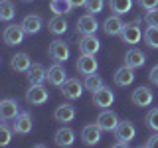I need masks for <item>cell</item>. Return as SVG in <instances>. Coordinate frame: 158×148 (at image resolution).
Here are the masks:
<instances>
[{"label": "cell", "instance_id": "obj_1", "mask_svg": "<svg viewBox=\"0 0 158 148\" xmlns=\"http://www.w3.org/2000/svg\"><path fill=\"white\" fill-rule=\"evenodd\" d=\"M140 20H135V22H131V24H125V28H123V32H121V39L125 43H128V46H135V43L140 42V38H142V30H140Z\"/></svg>", "mask_w": 158, "mask_h": 148}, {"label": "cell", "instance_id": "obj_24", "mask_svg": "<svg viewBox=\"0 0 158 148\" xmlns=\"http://www.w3.org/2000/svg\"><path fill=\"white\" fill-rule=\"evenodd\" d=\"M42 26H44V20L38 16V14H28L26 18L22 20V28H24V32L26 34H38L40 30H42Z\"/></svg>", "mask_w": 158, "mask_h": 148}, {"label": "cell", "instance_id": "obj_13", "mask_svg": "<svg viewBox=\"0 0 158 148\" xmlns=\"http://www.w3.org/2000/svg\"><path fill=\"white\" fill-rule=\"evenodd\" d=\"M99 28L97 20H95V14H85V16H81L77 20V34H81V36H89V34H95Z\"/></svg>", "mask_w": 158, "mask_h": 148}, {"label": "cell", "instance_id": "obj_22", "mask_svg": "<svg viewBox=\"0 0 158 148\" xmlns=\"http://www.w3.org/2000/svg\"><path fill=\"white\" fill-rule=\"evenodd\" d=\"M53 117H56L57 122L67 125V122H71L73 118H75V109H73V105H69V103H63V105H59V107L56 109Z\"/></svg>", "mask_w": 158, "mask_h": 148}, {"label": "cell", "instance_id": "obj_10", "mask_svg": "<svg viewBox=\"0 0 158 148\" xmlns=\"http://www.w3.org/2000/svg\"><path fill=\"white\" fill-rule=\"evenodd\" d=\"M32 126H34V121H32V117H30V113H20V115L14 118V126H12V130H14V134H20V136H24V134H28V132H32Z\"/></svg>", "mask_w": 158, "mask_h": 148}, {"label": "cell", "instance_id": "obj_25", "mask_svg": "<svg viewBox=\"0 0 158 148\" xmlns=\"http://www.w3.org/2000/svg\"><path fill=\"white\" fill-rule=\"evenodd\" d=\"M48 28H49L52 34L59 36V34L67 32V22H65V18H63L61 14H53V18H49V22H48Z\"/></svg>", "mask_w": 158, "mask_h": 148}, {"label": "cell", "instance_id": "obj_15", "mask_svg": "<svg viewBox=\"0 0 158 148\" xmlns=\"http://www.w3.org/2000/svg\"><path fill=\"white\" fill-rule=\"evenodd\" d=\"M48 81L52 83V85H56V87H61L63 83L67 81V71L63 69L61 63H53L52 67L48 69Z\"/></svg>", "mask_w": 158, "mask_h": 148}, {"label": "cell", "instance_id": "obj_27", "mask_svg": "<svg viewBox=\"0 0 158 148\" xmlns=\"http://www.w3.org/2000/svg\"><path fill=\"white\" fill-rule=\"evenodd\" d=\"M109 6H111V10H113L115 14L123 16V14L131 12V8H132V0H109Z\"/></svg>", "mask_w": 158, "mask_h": 148}, {"label": "cell", "instance_id": "obj_4", "mask_svg": "<svg viewBox=\"0 0 158 148\" xmlns=\"http://www.w3.org/2000/svg\"><path fill=\"white\" fill-rule=\"evenodd\" d=\"M83 89H85V85L79 83V79H67L61 85V95L69 99V101H75V99H81Z\"/></svg>", "mask_w": 158, "mask_h": 148}, {"label": "cell", "instance_id": "obj_2", "mask_svg": "<svg viewBox=\"0 0 158 148\" xmlns=\"http://www.w3.org/2000/svg\"><path fill=\"white\" fill-rule=\"evenodd\" d=\"M48 53H49V57H52L53 61L63 63V61L69 59V46L63 42V39H53V42L49 43V47H48Z\"/></svg>", "mask_w": 158, "mask_h": 148}, {"label": "cell", "instance_id": "obj_29", "mask_svg": "<svg viewBox=\"0 0 158 148\" xmlns=\"http://www.w3.org/2000/svg\"><path fill=\"white\" fill-rule=\"evenodd\" d=\"M144 42L148 47L158 49V26H148L144 30Z\"/></svg>", "mask_w": 158, "mask_h": 148}, {"label": "cell", "instance_id": "obj_11", "mask_svg": "<svg viewBox=\"0 0 158 148\" xmlns=\"http://www.w3.org/2000/svg\"><path fill=\"white\" fill-rule=\"evenodd\" d=\"M118 117L115 115L113 111H109V109H103L101 113H99V117H97V125L103 128V130H107V132H115V128H117V125H118Z\"/></svg>", "mask_w": 158, "mask_h": 148}, {"label": "cell", "instance_id": "obj_9", "mask_svg": "<svg viewBox=\"0 0 158 148\" xmlns=\"http://www.w3.org/2000/svg\"><path fill=\"white\" fill-rule=\"evenodd\" d=\"M132 103H135L136 107H148L152 105V101H154V93H152V89H148L146 85H140L136 87L135 91H132Z\"/></svg>", "mask_w": 158, "mask_h": 148}, {"label": "cell", "instance_id": "obj_5", "mask_svg": "<svg viewBox=\"0 0 158 148\" xmlns=\"http://www.w3.org/2000/svg\"><path fill=\"white\" fill-rule=\"evenodd\" d=\"M18 115H20V107H18L16 99H4V101L0 103V121L2 122L14 121Z\"/></svg>", "mask_w": 158, "mask_h": 148}, {"label": "cell", "instance_id": "obj_20", "mask_svg": "<svg viewBox=\"0 0 158 148\" xmlns=\"http://www.w3.org/2000/svg\"><path fill=\"white\" fill-rule=\"evenodd\" d=\"M144 61H146L144 51H140V49H136V47L128 49V51H127V56H125V65L132 67V69L142 67V65H144Z\"/></svg>", "mask_w": 158, "mask_h": 148}, {"label": "cell", "instance_id": "obj_21", "mask_svg": "<svg viewBox=\"0 0 158 148\" xmlns=\"http://www.w3.org/2000/svg\"><path fill=\"white\" fill-rule=\"evenodd\" d=\"M132 81H135V69L132 67L123 65L115 71V83L118 87H127V85H131Z\"/></svg>", "mask_w": 158, "mask_h": 148}, {"label": "cell", "instance_id": "obj_8", "mask_svg": "<svg viewBox=\"0 0 158 148\" xmlns=\"http://www.w3.org/2000/svg\"><path fill=\"white\" fill-rule=\"evenodd\" d=\"M113 101H115V93L105 85L93 93V105L99 107V109H109L113 105Z\"/></svg>", "mask_w": 158, "mask_h": 148}, {"label": "cell", "instance_id": "obj_39", "mask_svg": "<svg viewBox=\"0 0 158 148\" xmlns=\"http://www.w3.org/2000/svg\"><path fill=\"white\" fill-rule=\"evenodd\" d=\"M24 2H32V0H24Z\"/></svg>", "mask_w": 158, "mask_h": 148}, {"label": "cell", "instance_id": "obj_26", "mask_svg": "<svg viewBox=\"0 0 158 148\" xmlns=\"http://www.w3.org/2000/svg\"><path fill=\"white\" fill-rule=\"evenodd\" d=\"M14 16H16V6H14V2L12 0H2V2H0V20L10 22Z\"/></svg>", "mask_w": 158, "mask_h": 148}, {"label": "cell", "instance_id": "obj_34", "mask_svg": "<svg viewBox=\"0 0 158 148\" xmlns=\"http://www.w3.org/2000/svg\"><path fill=\"white\" fill-rule=\"evenodd\" d=\"M144 24H146V26H158V10H156V8L146 10V14H144Z\"/></svg>", "mask_w": 158, "mask_h": 148}, {"label": "cell", "instance_id": "obj_7", "mask_svg": "<svg viewBox=\"0 0 158 148\" xmlns=\"http://www.w3.org/2000/svg\"><path fill=\"white\" fill-rule=\"evenodd\" d=\"M97 59L95 56H91V53H81V57L77 59V71L81 73V75H93V73H97Z\"/></svg>", "mask_w": 158, "mask_h": 148}, {"label": "cell", "instance_id": "obj_23", "mask_svg": "<svg viewBox=\"0 0 158 148\" xmlns=\"http://www.w3.org/2000/svg\"><path fill=\"white\" fill-rule=\"evenodd\" d=\"M53 140H56L57 146H71L73 142H75V130H73V128H69V126H61L56 132Z\"/></svg>", "mask_w": 158, "mask_h": 148}, {"label": "cell", "instance_id": "obj_16", "mask_svg": "<svg viewBox=\"0 0 158 148\" xmlns=\"http://www.w3.org/2000/svg\"><path fill=\"white\" fill-rule=\"evenodd\" d=\"M79 51L81 53H91V56H95V53L101 49V43H99V39L95 38V34H89V36H81L79 39Z\"/></svg>", "mask_w": 158, "mask_h": 148}, {"label": "cell", "instance_id": "obj_30", "mask_svg": "<svg viewBox=\"0 0 158 148\" xmlns=\"http://www.w3.org/2000/svg\"><path fill=\"white\" fill-rule=\"evenodd\" d=\"M83 85H85V89H87V91L95 93L97 89H101L103 85H105V83H103V77H99L97 73H93V75H87V77H85Z\"/></svg>", "mask_w": 158, "mask_h": 148}, {"label": "cell", "instance_id": "obj_28", "mask_svg": "<svg viewBox=\"0 0 158 148\" xmlns=\"http://www.w3.org/2000/svg\"><path fill=\"white\" fill-rule=\"evenodd\" d=\"M71 2L69 0H49V10H52L53 14H69L71 12Z\"/></svg>", "mask_w": 158, "mask_h": 148}, {"label": "cell", "instance_id": "obj_31", "mask_svg": "<svg viewBox=\"0 0 158 148\" xmlns=\"http://www.w3.org/2000/svg\"><path fill=\"white\" fill-rule=\"evenodd\" d=\"M146 126L150 128V130L158 132V107L148 111V115H146Z\"/></svg>", "mask_w": 158, "mask_h": 148}, {"label": "cell", "instance_id": "obj_37", "mask_svg": "<svg viewBox=\"0 0 158 148\" xmlns=\"http://www.w3.org/2000/svg\"><path fill=\"white\" fill-rule=\"evenodd\" d=\"M148 77H150V83H152V85H158V65H154V67L150 69Z\"/></svg>", "mask_w": 158, "mask_h": 148}, {"label": "cell", "instance_id": "obj_32", "mask_svg": "<svg viewBox=\"0 0 158 148\" xmlns=\"http://www.w3.org/2000/svg\"><path fill=\"white\" fill-rule=\"evenodd\" d=\"M105 6V0H87L85 2V10L89 14H99Z\"/></svg>", "mask_w": 158, "mask_h": 148}, {"label": "cell", "instance_id": "obj_14", "mask_svg": "<svg viewBox=\"0 0 158 148\" xmlns=\"http://www.w3.org/2000/svg\"><path fill=\"white\" fill-rule=\"evenodd\" d=\"M101 130L103 128L97 125H85L83 126V130H81V140H83V144H87V146H95L99 140H101Z\"/></svg>", "mask_w": 158, "mask_h": 148}, {"label": "cell", "instance_id": "obj_18", "mask_svg": "<svg viewBox=\"0 0 158 148\" xmlns=\"http://www.w3.org/2000/svg\"><path fill=\"white\" fill-rule=\"evenodd\" d=\"M123 28H125V22L121 20L118 14H113V16H109L105 20V24H103V30H105L107 36H121Z\"/></svg>", "mask_w": 158, "mask_h": 148}, {"label": "cell", "instance_id": "obj_6", "mask_svg": "<svg viewBox=\"0 0 158 148\" xmlns=\"http://www.w3.org/2000/svg\"><path fill=\"white\" fill-rule=\"evenodd\" d=\"M24 36H26V32H24L22 24H10L4 30V42L8 46H20L24 42Z\"/></svg>", "mask_w": 158, "mask_h": 148}, {"label": "cell", "instance_id": "obj_17", "mask_svg": "<svg viewBox=\"0 0 158 148\" xmlns=\"http://www.w3.org/2000/svg\"><path fill=\"white\" fill-rule=\"evenodd\" d=\"M28 81L30 85H40L48 79V69L42 65V63H32V67L28 69Z\"/></svg>", "mask_w": 158, "mask_h": 148}, {"label": "cell", "instance_id": "obj_19", "mask_svg": "<svg viewBox=\"0 0 158 148\" xmlns=\"http://www.w3.org/2000/svg\"><path fill=\"white\" fill-rule=\"evenodd\" d=\"M10 67L14 69L16 73H28V69L32 67V59H30L28 53H16V56H12L10 59Z\"/></svg>", "mask_w": 158, "mask_h": 148}, {"label": "cell", "instance_id": "obj_36", "mask_svg": "<svg viewBox=\"0 0 158 148\" xmlns=\"http://www.w3.org/2000/svg\"><path fill=\"white\" fill-rule=\"evenodd\" d=\"M144 146H146V148H158V132H154V134L148 138Z\"/></svg>", "mask_w": 158, "mask_h": 148}, {"label": "cell", "instance_id": "obj_35", "mask_svg": "<svg viewBox=\"0 0 158 148\" xmlns=\"http://www.w3.org/2000/svg\"><path fill=\"white\" fill-rule=\"evenodd\" d=\"M138 6L144 10H152V8H158V0H138Z\"/></svg>", "mask_w": 158, "mask_h": 148}, {"label": "cell", "instance_id": "obj_38", "mask_svg": "<svg viewBox=\"0 0 158 148\" xmlns=\"http://www.w3.org/2000/svg\"><path fill=\"white\" fill-rule=\"evenodd\" d=\"M69 2H71V6H73V8H79V6H85L87 0H69Z\"/></svg>", "mask_w": 158, "mask_h": 148}, {"label": "cell", "instance_id": "obj_12", "mask_svg": "<svg viewBox=\"0 0 158 148\" xmlns=\"http://www.w3.org/2000/svg\"><path fill=\"white\" fill-rule=\"evenodd\" d=\"M115 136H117V140L128 144V142L136 136V128H135V125H132L131 121H121L117 125V128H115Z\"/></svg>", "mask_w": 158, "mask_h": 148}, {"label": "cell", "instance_id": "obj_33", "mask_svg": "<svg viewBox=\"0 0 158 148\" xmlns=\"http://www.w3.org/2000/svg\"><path fill=\"white\" fill-rule=\"evenodd\" d=\"M12 132L10 128L6 126V122H2V126H0V146H6L10 144V140H12Z\"/></svg>", "mask_w": 158, "mask_h": 148}, {"label": "cell", "instance_id": "obj_3", "mask_svg": "<svg viewBox=\"0 0 158 148\" xmlns=\"http://www.w3.org/2000/svg\"><path fill=\"white\" fill-rule=\"evenodd\" d=\"M48 99H49V93H48V89L44 87V83H40V85H32L26 91V101L30 103V105L40 107V105H44Z\"/></svg>", "mask_w": 158, "mask_h": 148}]
</instances>
